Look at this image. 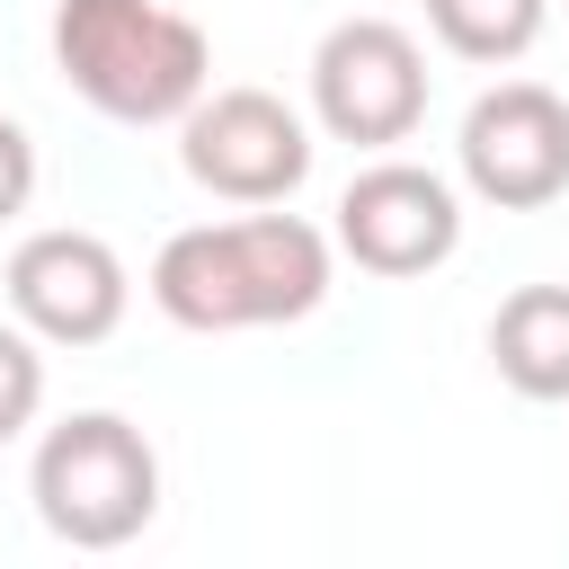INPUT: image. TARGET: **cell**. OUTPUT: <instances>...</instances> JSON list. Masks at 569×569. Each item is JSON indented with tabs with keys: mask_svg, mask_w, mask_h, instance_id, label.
<instances>
[{
	"mask_svg": "<svg viewBox=\"0 0 569 569\" xmlns=\"http://www.w3.org/2000/svg\"><path fill=\"white\" fill-rule=\"evenodd\" d=\"M151 302L196 338L311 320L329 302V231L276 204L231 213V222H187L151 258Z\"/></svg>",
	"mask_w": 569,
	"mask_h": 569,
	"instance_id": "6da1fadb",
	"label": "cell"
},
{
	"mask_svg": "<svg viewBox=\"0 0 569 569\" xmlns=\"http://www.w3.org/2000/svg\"><path fill=\"white\" fill-rule=\"evenodd\" d=\"M53 71L107 124H178L213 89V44L169 0H53Z\"/></svg>",
	"mask_w": 569,
	"mask_h": 569,
	"instance_id": "7a4b0ae2",
	"label": "cell"
},
{
	"mask_svg": "<svg viewBox=\"0 0 569 569\" xmlns=\"http://www.w3.org/2000/svg\"><path fill=\"white\" fill-rule=\"evenodd\" d=\"M27 498H36V525L71 551H116L133 542L151 516H160V453L133 418L116 409H71L36 436V462H27Z\"/></svg>",
	"mask_w": 569,
	"mask_h": 569,
	"instance_id": "3957f363",
	"label": "cell"
},
{
	"mask_svg": "<svg viewBox=\"0 0 569 569\" xmlns=\"http://www.w3.org/2000/svg\"><path fill=\"white\" fill-rule=\"evenodd\" d=\"M311 116L329 142L391 151L427 116V53L400 18H338L311 44Z\"/></svg>",
	"mask_w": 569,
	"mask_h": 569,
	"instance_id": "277c9868",
	"label": "cell"
},
{
	"mask_svg": "<svg viewBox=\"0 0 569 569\" xmlns=\"http://www.w3.org/2000/svg\"><path fill=\"white\" fill-rule=\"evenodd\" d=\"M178 169L222 204H284L311 178V124L276 89H204L178 116Z\"/></svg>",
	"mask_w": 569,
	"mask_h": 569,
	"instance_id": "5b68a950",
	"label": "cell"
},
{
	"mask_svg": "<svg viewBox=\"0 0 569 569\" xmlns=\"http://www.w3.org/2000/svg\"><path fill=\"white\" fill-rule=\"evenodd\" d=\"M462 187L498 213H533L569 187V98H551L542 80H498L471 98L462 133H453Z\"/></svg>",
	"mask_w": 569,
	"mask_h": 569,
	"instance_id": "8992f818",
	"label": "cell"
},
{
	"mask_svg": "<svg viewBox=\"0 0 569 569\" xmlns=\"http://www.w3.org/2000/svg\"><path fill=\"white\" fill-rule=\"evenodd\" d=\"M338 249L365 267V276H436L453 249H462V196L453 178L418 169V160H373L347 178L338 196Z\"/></svg>",
	"mask_w": 569,
	"mask_h": 569,
	"instance_id": "52a82bcc",
	"label": "cell"
},
{
	"mask_svg": "<svg viewBox=\"0 0 569 569\" xmlns=\"http://www.w3.org/2000/svg\"><path fill=\"white\" fill-rule=\"evenodd\" d=\"M0 284H9V320H27L44 347H98V338L124 329V302H133L124 258L98 231H71V222L27 231L9 249V276Z\"/></svg>",
	"mask_w": 569,
	"mask_h": 569,
	"instance_id": "ba28073f",
	"label": "cell"
},
{
	"mask_svg": "<svg viewBox=\"0 0 569 569\" xmlns=\"http://www.w3.org/2000/svg\"><path fill=\"white\" fill-rule=\"evenodd\" d=\"M489 365L516 400H569V284H516L489 311Z\"/></svg>",
	"mask_w": 569,
	"mask_h": 569,
	"instance_id": "9c48e42d",
	"label": "cell"
},
{
	"mask_svg": "<svg viewBox=\"0 0 569 569\" xmlns=\"http://www.w3.org/2000/svg\"><path fill=\"white\" fill-rule=\"evenodd\" d=\"M551 0H427V27L453 62H516L533 53Z\"/></svg>",
	"mask_w": 569,
	"mask_h": 569,
	"instance_id": "30bf717a",
	"label": "cell"
},
{
	"mask_svg": "<svg viewBox=\"0 0 569 569\" xmlns=\"http://www.w3.org/2000/svg\"><path fill=\"white\" fill-rule=\"evenodd\" d=\"M44 409V338L27 320H0V445L27 436Z\"/></svg>",
	"mask_w": 569,
	"mask_h": 569,
	"instance_id": "8fae6325",
	"label": "cell"
},
{
	"mask_svg": "<svg viewBox=\"0 0 569 569\" xmlns=\"http://www.w3.org/2000/svg\"><path fill=\"white\" fill-rule=\"evenodd\" d=\"M27 196H36V142L18 116H0V222H18Z\"/></svg>",
	"mask_w": 569,
	"mask_h": 569,
	"instance_id": "7c38bea8",
	"label": "cell"
}]
</instances>
